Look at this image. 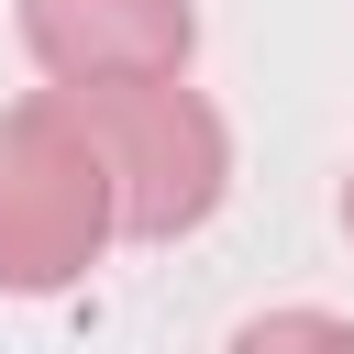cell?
I'll return each instance as SVG.
<instances>
[{
	"label": "cell",
	"instance_id": "obj_1",
	"mask_svg": "<svg viewBox=\"0 0 354 354\" xmlns=\"http://www.w3.org/2000/svg\"><path fill=\"white\" fill-rule=\"evenodd\" d=\"M122 243L100 133L77 88H33L0 111V299H55Z\"/></svg>",
	"mask_w": 354,
	"mask_h": 354
},
{
	"label": "cell",
	"instance_id": "obj_2",
	"mask_svg": "<svg viewBox=\"0 0 354 354\" xmlns=\"http://www.w3.org/2000/svg\"><path fill=\"white\" fill-rule=\"evenodd\" d=\"M77 111H88V133H100L111 210H122L133 243H177V232H199V221L232 199V122L188 88V66L77 88Z\"/></svg>",
	"mask_w": 354,
	"mask_h": 354
},
{
	"label": "cell",
	"instance_id": "obj_3",
	"mask_svg": "<svg viewBox=\"0 0 354 354\" xmlns=\"http://www.w3.org/2000/svg\"><path fill=\"white\" fill-rule=\"evenodd\" d=\"M22 55L55 88H111V77H166L199 55L188 0H22Z\"/></svg>",
	"mask_w": 354,
	"mask_h": 354
},
{
	"label": "cell",
	"instance_id": "obj_4",
	"mask_svg": "<svg viewBox=\"0 0 354 354\" xmlns=\"http://www.w3.org/2000/svg\"><path fill=\"white\" fill-rule=\"evenodd\" d=\"M343 232H354V177H343Z\"/></svg>",
	"mask_w": 354,
	"mask_h": 354
}]
</instances>
